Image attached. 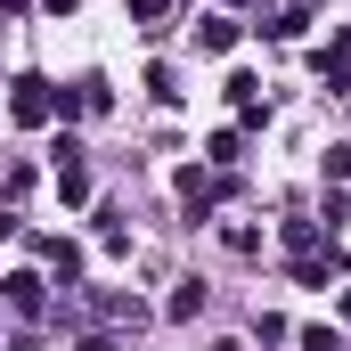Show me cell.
I'll return each instance as SVG.
<instances>
[{
    "instance_id": "cell-4",
    "label": "cell",
    "mask_w": 351,
    "mask_h": 351,
    "mask_svg": "<svg viewBox=\"0 0 351 351\" xmlns=\"http://www.w3.org/2000/svg\"><path fill=\"white\" fill-rule=\"evenodd\" d=\"M8 302L16 311H41V278H8Z\"/></svg>"
},
{
    "instance_id": "cell-3",
    "label": "cell",
    "mask_w": 351,
    "mask_h": 351,
    "mask_svg": "<svg viewBox=\"0 0 351 351\" xmlns=\"http://www.w3.org/2000/svg\"><path fill=\"white\" fill-rule=\"evenodd\" d=\"M196 41H204V49H229V41H237V25H229V16H204V33H196Z\"/></svg>"
},
{
    "instance_id": "cell-1",
    "label": "cell",
    "mask_w": 351,
    "mask_h": 351,
    "mask_svg": "<svg viewBox=\"0 0 351 351\" xmlns=\"http://www.w3.org/2000/svg\"><path fill=\"white\" fill-rule=\"evenodd\" d=\"M41 90H49V82H16V114H25V123H41V114H49V98H41Z\"/></svg>"
},
{
    "instance_id": "cell-2",
    "label": "cell",
    "mask_w": 351,
    "mask_h": 351,
    "mask_svg": "<svg viewBox=\"0 0 351 351\" xmlns=\"http://www.w3.org/2000/svg\"><path fill=\"white\" fill-rule=\"evenodd\" d=\"M58 188H66V196H90V172H82V156H74V147H66V164H58Z\"/></svg>"
}]
</instances>
